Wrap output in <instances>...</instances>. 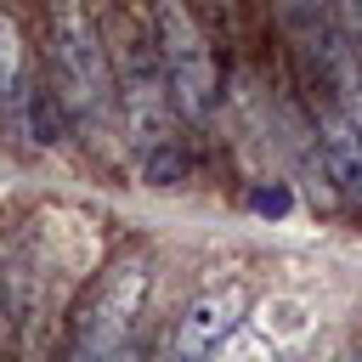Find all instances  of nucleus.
<instances>
[{"instance_id": "obj_1", "label": "nucleus", "mask_w": 362, "mask_h": 362, "mask_svg": "<svg viewBox=\"0 0 362 362\" xmlns=\"http://www.w3.org/2000/svg\"><path fill=\"white\" fill-rule=\"evenodd\" d=\"M51 57H57V90L79 130H102L113 113V68L102 51V34L79 0H51Z\"/></svg>"}, {"instance_id": "obj_2", "label": "nucleus", "mask_w": 362, "mask_h": 362, "mask_svg": "<svg viewBox=\"0 0 362 362\" xmlns=\"http://www.w3.org/2000/svg\"><path fill=\"white\" fill-rule=\"evenodd\" d=\"M147 28H153V45H158L175 113L181 119H209L221 107V68H215V51H209L198 17L187 11V0H153Z\"/></svg>"}, {"instance_id": "obj_3", "label": "nucleus", "mask_w": 362, "mask_h": 362, "mask_svg": "<svg viewBox=\"0 0 362 362\" xmlns=\"http://www.w3.org/2000/svg\"><path fill=\"white\" fill-rule=\"evenodd\" d=\"M141 300H147V260H119L90 288V300L79 305L68 356H113V351H124V339H130V328L141 317Z\"/></svg>"}, {"instance_id": "obj_4", "label": "nucleus", "mask_w": 362, "mask_h": 362, "mask_svg": "<svg viewBox=\"0 0 362 362\" xmlns=\"http://www.w3.org/2000/svg\"><path fill=\"white\" fill-rule=\"evenodd\" d=\"M243 311H249V288H243V283L204 288V294L181 311V322H175V334H170V351H175V356H209V351H221V345L232 339V328L243 322Z\"/></svg>"}, {"instance_id": "obj_5", "label": "nucleus", "mask_w": 362, "mask_h": 362, "mask_svg": "<svg viewBox=\"0 0 362 362\" xmlns=\"http://www.w3.org/2000/svg\"><path fill=\"white\" fill-rule=\"evenodd\" d=\"M322 170L339 187V198L362 204V113L356 107L322 113Z\"/></svg>"}, {"instance_id": "obj_6", "label": "nucleus", "mask_w": 362, "mask_h": 362, "mask_svg": "<svg viewBox=\"0 0 362 362\" xmlns=\"http://www.w3.org/2000/svg\"><path fill=\"white\" fill-rule=\"evenodd\" d=\"M68 124H74V119H68V107H62V90H57V85H45V79H28L17 141H28V147H62Z\"/></svg>"}, {"instance_id": "obj_7", "label": "nucleus", "mask_w": 362, "mask_h": 362, "mask_svg": "<svg viewBox=\"0 0 362 362\" xmlns=\"http://www.w3.org/2000/svg\"><path fill=\"white\" fill-rule=\"evenodd\" d=\"M28 68H23V40H17V23L0 11V130L17 136L23 124V96H28Z\"/></svg>"}, {"instance_id": "obj_8", "label": "nucleus", "mask_w": 362, "mask_h": 362, "mask_svg": "<svg viewBox=\"0 0 362 362\" xmlns=\"http://www.w3.org/2000/svg\"><path fill=\"white\" fill-rule=\"evenodd\" d=\"M23 322H28V260L17 249H0V351Z\"/></svg>"}, {"instance_id": "obj_9", "label": "nucleus", "mask_w": 362, "mask_h": 362, "mask_svg": "<svg viewBox=\"0 0 362 362\" xmlns=\"http://www.w3.org/2000/svg\"><path fill=\"white\" fill-rule=\"evenodd\" d=\"M288 204H294V192H288L283 181H272V187H249V209H255V215H272V221H277V215H288Z\"/></svg>"}]
</instances>
